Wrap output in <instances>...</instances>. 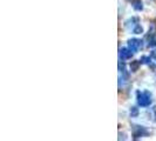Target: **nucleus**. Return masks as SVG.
<instances>
[{
	"label": "nucleus",
	"instance_id": "f257e3e1",
	"mask_svg": "<svg viewBox=\"0 0 156 141\" xmlns=\"http://www.w3.org/2000/svg\"><path fill=\"white\" fill-rule=\"evenodd\" d=\"M137 102L141 107H148L151 103V94L149 92H137Z\"/></svg>",
	"mask_w": 156,
	"mask_h": 141
},
{
	"label": "nucleus",
	"instance_id": "f03ea898",
	"mask_svg": "<svg viewBox=\"0 0 156 141\" xmlns=\"http://www.w3.org/2000/svg\"><path fill=\"white\" fill-rule=\"evenodd\" d=\"M132 131H133V136L134 139H140L142 136H147L148 135V131L146 127L143 126H139V125H134L132 126Z\"/></svg>",
	"mask_w": 156,
	"mask_h": 141
},
{
	"label": "nucleus",
	"instance_id": "7ed1b4c3",
	"mask_svg": "<svg viewBox=\"0 0 156 141\" xmlns=\"http://www.w3.org/2000/svg\"><path fill=\"white\" fill-rule=\"evenodd\" d=\"M142 46V41L139 39H130L128 41V48L132 51V52H137L139 48Z\"/></svg>",
	"mask_w": 156,
	"mask_h": 141
},
{
	"label": "nucleus",
	"instance_id": "20e7f679",
	"mask_svg": "<svg viewBox=\"0 0 156 141\" xmlns=\"http://www.w3.org/2000/svg\"><path fill=\"white\" fill-rule=\"evenodd\" d=\"M133 55V52L129 49V48H121L120 52H119V56H120V60H128L130 59Z\"/></svg>",
	"mask_w": 156,
	"mask_h": 141
},
{
	"label": "nucleus",
	"instance_id": "39448f33",
	"mask_svg": "<svg viewBox=\"0 0 156 141\" xmlns=\"http://www.w3.org/2000/svg\"><path fill=\"white\" fill-rule=\"evenodd\" d=\"M136 25H139V18H132L128 21H126V27L130 28V26H132V30H133Z\"/></svg>",
	"mask_w": 156,
	"mask_h": 141
},
{
	"label": "nucleus",
	"instance_id": "423d86ee",
	"mask_svg": "<svg viewBox=\"0 0 156 141\" xmlns=\"http://www.w3.org/2000/svg\"><path fill=\"white\" fill-rule=\"evenodd\" d=\"M133 8L135 11H137V12H140L143 9V4H142V1L141 0H135L133 2Z\"/></svg>",
	"mask_w": 156,
	"mask_h": 141
},
{
	"label": "nucleus",
	"instance_id": "0eeeda50",
	"mask_svg": "<svg viewBox=\"0 0 156 141\" xmlns=\"http://www.w3.org/2000/svg\"><path fill=\"white\" fill-rule=\"evenodd\" d=\"M149 47H155L156 46V39H155V35H150L149 34Z\"/></svg>",
	"mask_w": 156,
	"mask_h": 141
},
{
	"label": "nucleus",
	"instance_id": "6e6552de",
	"mask_svg": "<svg viewBox=\"0 0 156 141\" xmlns=\"http://www.w3.org/2000/svg\"><path fill=\"white\" fill-rule=\"evenodd\" d=\"M133 33L134 34H141V33H143L142 26H141V25H136V26L133 28Z\"/></svg>",
	"mask_w": 156,
	"mask_h": 141
},
{
	"label": "nucleus",
	"instance_id": "1a4fd4ad",
	"mask_svg": "<svg viewBox=\"0 0 156 141\" xmlns=\"http://www.w3.org/2000/svg\"><path fill=\"white\" fill-rule=\"evenodd\" d=\"M129 114H130V117L132 118H135L139 115V108H136V107H132L130 110H129Z\"/></svg>",
	"mask_w": 156,
	"mask_h": 141
},
{
	"label": "nucleus",
	"instance_id": "9d476101",
	"mask_svg": "<svg viewBox=\"0 0 156 141\" xmlns=\"http://www.w3.org/2000/svg\"><path fill=\"white\" fill-rule=\"evenodd\" d=\"M156 33V24L151 23L150 24V27H149V34L150 35H155Z\"/></svg>",
	"mask_w": 156,
	"mask_h": 141
},
{
	"label": "nucleus",
	"instance_id": "9b49d317",
	"mask_svg": "<svg viewBox=\"0 0 156 141\" xmlns=\"http://www.w3.org/2000/svg\"><path fill=\"white\" fill-rule=\"evenodd\" d=\"M150 60H151V56H141L139 61L141 63H150Z\"/></svg>",
	"mask_w": 156,
	"mask_h": 141
},
{
	"label": "nucleus",
	"instance_id": "f8f14e48",
	"mask_svg": "<svg viewBox=\"0 0 156 141\" xmlns=\"http://www.w3.org/2000/svg\"><path fill=\"white\" fill-rule=\"evenodd\" d=\"M140 61H134L132 65H130V70H132V72H136L137 70V68H139V65H140Z\"/></svg>",
	"mask_w": 156,
	"mask_h": 141
},
{
	"label": "nucleus",
	"instance_id": "ddd939ff",
	"mask_svg": "<svg viewBox=\"0 0 156 141\" xmlns=\"http://www.w3.org/2000/svg\"><path fill=\"white\" fill-rule=\"evenodd\" d=\"M150 56H151V59H154V60H156V49H154L151 53H150Z\"/></svg>",
	"mask_w": 156,
	"mask_h": 141
},
{
	"label": "nucleus",
	"instance_id": "4468645a",
	"mask_svg": "<svg viewBox=\"0 0 156 141\" xmlns=\"http://www.w3.org/2000/svg\"><path fill=\"white\" fill-rule=\"evenodd\" d=\"M155 112H156V110H155Z\"/></svg>",
	"mask_w": 156,
	"mask_h": 141
}]
</instances>
